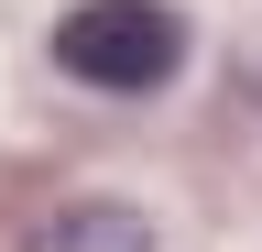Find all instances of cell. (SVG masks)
<instances>
[{
  "label": "cell",
  "instance_id": "obj_1",
  "mask_svg": "<svg viewBox=\"0 0 262 252\" xmlns=\"http://www.w3.org/2000/svg\"><path fill=\"white\" fill-rule=\"evenodd\" d=\"M55 66L77 88L131 99V88H164L186 66V22L164 11V0H77V11L55 22Z\"/></svg>",
  "mask_w": 262,
  "mask_h": 252
},
{
  "label": "cell",
  "instance_id": "obj_2",
  "mask_svg": "<svg viewBox=\"0 0 262 252\" xmlns=\"http://www.w3.org/2000/svg\"><path fill=\"white\" fill-rule=\"evenodd\" d=\"M22 252H153V230H142V208H120V198H77V208L33 219Z\"/></svg>",
  "mask_w": 262,
  "mask_h": 252
}]
</instances>
